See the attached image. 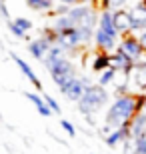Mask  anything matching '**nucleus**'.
Masks as SVG:
<instances>
[{
  "mask_svg": "<svg viewBox=\"0 0 146 154\" xmlns=\"http://www.w3.org/2000/svg\"><path fill=\"white\" fill-rule=\"evenodd\" d=\"M146 104L144 96H136V94H120L112 102V106L108 108L106 112V126H104V132L110 134L114 128H120L124 124H130L132 118H134Z\"/></svg>",
  "mask_w": 146,
  "mask_h": 154,
  "instance_id": "1",
  "label": "nucleus"
},
{
  "mask_svg": "<svg viewBox=\"0 0 146 154\" xmlns=\"http://www.w3.org/2000/svg\"><path fill=\"white\" fill-rule=\"evenodd\" d=\"M106 102H108L106 86H102V84H90V86H86L82 98L78 100V110H80V114L90 116V114H94V112H98V110H100Z\"/></svg>",
  "mask_w": 146,
  "mask_h": 154,
  "instance_id": "2",
  "label": "nucleus"
},
{
  "mask_svg": "<svg viewBox=\"0 0 146 154\" xmlns=\"http://www.w3.org/2000/svg\"><path fill=\"white\" fill-rule=\"evenodd\" d=\"M44 66L48 68V72L52 74V78L64 76V74H76L72 62L66 60V56H64V48H62L60 44H54L50 48V52L44 56Z\"/></svg>",
  "mask_w": 146,
  "mask_h": 154,
  "instance_id": "3",
  "label": "nucleus"
},
{
  "mask_svg": "<svg viewBox=\"0 0 146 154\" xmlns=\"http://www.w3.org/2000/svg\"><path fill=\"white\" fill-rule=\"evenodd\" d=\"M90 40H92V28L88 26H72V28L56 32V44H60L64 50H74Z\"/></svg>",
  "mask_w": 146,
  "mask_h": 154,
  "instance_id": "4",
  "label": "nucleus"
},
{
  "mask_svg": "<svg viewBox=\"0 0 146 154\" xmlns=\"http://www.w3.org/2000/svg\"><path fill=\"white\" fill-rule=\"evenodd\" d=\"M118 48L124 52V54H128L134 62H138L144 54V46L140 44V38H136L132 34H122V40H120V44Z\"/></svg>",
  "mask_w": 146,
  "mask_h": 154,
  "instance_id": "5",
  "label": "nucleus"
},
{
  "mask_svg": "<svg viewBox=\"0 0 146 154\" xmlns=\"http://www.w3.org/2000/svg\"><path fill=\"white\" fill-rule=\"evenodd\" d=\"M134 60L128 56V54H124L120 48H118L114 54H110V66L118 72H122V74H130V70L134 68Z\"/></svg>",
  "mask_w": 146,
  "mask_h": 154,
  "instance_id": "6",
  "label": "nucleus"
},
{
  "mask_svg": "<svg viewBox=\"0 0 146 154\" xmlns=\"http://www.w3.org/2000/svg\"><path fill=\"white\" fill-rule=\"evenodd\" d=\"M114 26L120 34H130L132 32V16H130L128 10H114Z\"/></svg>",
  "mask_w": 146,
  "mask_h": 154,
  "instance_id": "7",
  "label": "nucleus"
},
{
  "mask_svg": "<svg viewBox=\"0 0 146 154\" xmlns=\"http://www.w3.org/2000/svg\"><path fill=\"white\" fill-rule=\"evenodd\" d=\"M132 16V32H142L146 28V4L138 2V4L130 10Z\"/></svg>",
  "mask_w": 146,
  "mask_h": 154,
  "instance_id": "8",
  "label": "nucleus"
},
{
  "mask_svg": "<svg viewBox=\"0 0 146 154\" xmlns=\"http://www.w3.org/2000/svg\"><path fill=\"white\" fill-rule=\"evenodd\" d=\"M52 42L48 38H44V36H40L38 40H34V42H30L28 44V52L32 54L34 58H38V60H44V56L50 52V48H52Z\"/></svg>",
  "mask_w": 146,
  "mask_h": 154,
  "instance_id": "9",
  "label": "nucleus"
},
{
  "mask_svg": "<svg viewBox=\"0 0 146 154\" xmlns=\"http://www.w3.org/2000/svg\"><path fill=\"white\" fill-rule=\"evenodd\" d=\"M86 86H90L88 78H74V82L68 86V90L64 92V96H66L68 100H74V102H78L80 98H82V94H84Z\"/></svg>",
  "mask_w": 146,
  "mask_h": 154,
  "instance_id": "10",
  "label": "nucleus"
},
{
  "mask_svg": "<svg viewBox=\"0 0 146 154\" xmlns=\"http://www.w3.org/2000/svg\"><path fill=\"white\" fill-rule=\"evenodd\" d=\"M130 82L138 88V90H146V62L134 64V68L130 70Z\"/></svg>",
  "mask_w": 146,
  "mask_h": 154,
  "instance_id": "11",
  "label": "nucleus"
},
{
  "mask_svg": "<svg viewBox=\"0 0 146 154\" xmlns=\"http://www.w3.org/2000/svg\"><path fill=\"white\" fill-rule=\"evenodd\" d=\"M94 40H96V46L104 52H112L114 48H116V38L106 34V32H102V30H98V28H96V32H94Z\"/></svg>",
  "mask_w": 146,
  "mask_h": 154,
  "instance_id": "12",
  "label": "nucleus"
},
{
  "mask_svg": "<svg viewBox=\"0 0 146 154\" xmlns=\"http://www.w3.org/2000/svg\"><path fill=\"white\" fill-rule=\"evenodd\" d=\"M130 138V124H124L120 126V128H114L110 134L106 136V144L112 148V146H116V144H120L122 140H128Z\"/></svg>",
  "mask_w": 146,
  "mask_h": 154,
  "instance_id": "13",
  "label": "nucleus"
},
{
  "mask_svg": "<svg viewBox=\"0 0 146 154\" xmlns=\"http://www.w3.org/2000/svg\"><path fill=\"white\" fill-rule=\"evenodd\" d=\"M140 134H146V110L142 108L130 122V138H136Z\"/></svg>",
  "mask_w": 146,
  "mask_h": 154,
  "instance_id": "14",
  "label": "nucleus"
},
{
  "mask_svg": "<svg viewBox=\"0 0 146 154\" xmlns=\"http://www.w3.org/2000/svg\"><path fill=\"white\" fill-rule=\"evenodd\" d=\"M12 60H14V62L18 64V68L22 70V74L26 76V78H28L30 82H32V84L36 86V88H38V90H40V88H42V84H40V80L36 78V74H34V70L30 68L28 64H26V62H24V60H22V58L18 56V54H12Z\"/></svg>",
  "mask_w": 146,
  "mask_h": 154,
  "instance_id": "15",
  "label": "nucleus"
},
{
  "mask_svg": "<svg viewBox=\"0 0 146 154\" xmlns=\"http://www.w3.org/2000/svg\"><path fill=\"white\" fill-rule=\"evenodd\" d=\"M24 96H26V98L30 100V102H32L34 106H36L38 114H42V116H50V114H52V108L48 106V104H46V100H44L42 96H38V94H32V92H26Z\"/></svg>",
  "mask_w": 146,
  "mask_h": 154,
  "instance_id": "16",
  "label": "nucleus"
},
{
  "mask_svg": "<svg viewBox=\"0 0 146 154\" xmlns=\"http://www.w3.org/2000/svg\"><path fill=\"white\" fill-rule=\"evenodd\" d=\"M108 66H110V54L104 52V50H100V54H96L94 62H92V70L102 72V70H106Z\"/></svg>",
  "mask_w": 146,
  "mask_h": 154,
  "instance_id": "17",
  "label": "nucleus"
},
{
  "mask_svg": "<svg viewBox=\"0 0 146 154\" xmlns=\"http://www.w3.org/2000/svg\"><path fill=\"white\" fill-rule=\"evenodd\" d=\"M26 4H28V8H32V10L46 12V10H52L54 0H26Z\"/></svg>",
  "mask_w": 146,
  "mask_h": 154,
  "instance_id": "18",
  "label": "nucleus"
},
{
  "mask_svg": "<svg viewBox=\"0 0 146 154\" xmlns=\"http://www.w3.org/2000/svg\"><path fill=\"white\" fill-rule=\"evenodd\" d=\"M116 74H118V70H114L112 66H108L106 70H102V72H100V78H98V84H102V86H108V84H112L114 80H116Z\"/></svg>",
  "mask_w": 146,
  "mask_h": 154,
  "instance_id": "19",
  "label": "nucleus"
},
{
  "mask_svg": "<svg viewBox=\"0 0 146 154\" xmlns=\"http://www.w3.org/2000/svg\"><path fill=\"white\" fill-rule=\"evenodd\" d=\"M74 78H76V74H64V76H56V78H52V80L56 82V86L60 88L62 94H64V92L68 90V86L74 82Z\"/></svg>",
  "mask_w": 146,
  "mask_h": 154,
  "instance_id": "20",
  "label": "nucleus"
},
{
  "mask_svg": "<svg viewBox=\"0 0 146 154\" xmlns=\"http://www.w3.org/2000/svg\"><path fill=\"white\" fill-rule=\"evenodd\" d=\"M132 142H134V154H146V134L132 138Z\"/></svg>",
  "mask_w": 146,
  "mask_h": 154,
  "instance_id": "21",
  "label": "nucleus"
},
{
  "mask_svg": "<svg viewBox=\"0 0 146 154\" xmlns=\"http://www.w3.org/2000/svg\"><path fill=\"white\" fill-rule=\"evenodd\" d=\"M14 22H16V26L22 30V32H28V30L32 28V22H30L28 18H16Z\"/></svg>",
  "mask_w": 146,
  "mask_h": 154,
  "instance_id": "22",
  "label": "nucleus"
},
{
  "mask_svg": "<svg viewBox=\"0 0 146 154\" xmlns=\"http://www.w3.org/2000/svg\"><path fill=\"white\" fill-rule=\"evenodd\" d=\"M42 98H44V100H46V104H48V106L52 108V112H60V104H58V102H56V100H54L52 96H48V94H44Z\"/></svg>",
  "mask_w": 146,
  "mask_h": 154,
  "instance_id": "23",
  "label": "nucleus"
},
{
  "mask_svg": "<svg viewBox=\"0 0 146 154\" xmlns=\"http://www.w3.org/2000/svg\"><path fill=\"white\" fill-rule=\"evenodd\" d=\"M8 28H10V32H12L14 36H18V38H22V36L26 34V32H22V30L16 26V22H14V20H10V22H8Z\"/></svg>",
  "mask_w": 146,
  "mask_h": 154,
  "instance_id": "24",
  "label": "nucleus"
},
{
  "mask_svg": "<svg viewBox=\"0 0 146 154\" xmlns=\"http://www.w3.org/2000/svg\"><path fill=\"white\" fill-rule=\"evenodd\" d=\"M60 126H62V128H64V130L68 132V136H72V138L76 136V130H74V126L70 124L68 120H60Z\"/></svg>",
  "mask_w": 146,
  "mask_h": 154,
  "instance_id": "25",
  "label": "nucleus"
},
{
  "mask_svg": "<svg viewBox=\"0 0 146 154\" xmlns=\"http://www.w3.org/2000/svg\"><path fill=\"white\" fill-rule=\"evenodd\" d=\"M126 2L128 0H110V10H120L126 6Z\"/></svg>",
  "mask_w": 146,
  "mask_h": 154,
  "instance_id": "26",
  "label": "nucleus"
},
{
  "mask_svg": "<svg viewBox=\"0 0 146 154\" xmlns=\"http://www.w3.org/2000/svg\"><path fill=\"white\" fill-rule=\"evenodd\" d=\"M60 4H68V6H76V4H84L86 0H58Z\"/></svg>",
  "mask_w": 146,
  "mask_h": 154,
  "instance_id": "27",
  "label": "nucleus"
},
{
  "mask_svg": "<svg viewBox=\"0 0 146 154\" xmlns=\"http://www.w3.org/2000/svg\"><path fill=\"white\" fill-rule=\"evenodd\" d=\"M0 16L2 18H8V8H6V2L0 0Z\"/></svg>",
  "mask_w": 146,
  "mask_h": 154,
  "instance_id": "28",
  "label": "nucleus"
},
{
  "mask_svg": "<svg viewBox=\"0 0 146 154\" xmlns=\"http://www.w3.org/2000/svg\"><path fill=\"white\" fill-rule=\"evenodd\" d=\"M138 38H140V44L144 46V52H146V28L140 32V36H138Z\"/></svg>",
  "mask_w": 146,
  "mask_h": 154,
  "instance_id": "29",
  "label": "nucleus"
},
{
  "mask_svg": "<svg viewBox=\"0 0 146 154\" xmlns=\"http://www.w3.org/2000/svg\"><path fill=\"white\" fill-rule=\"evenodd\" d=\"M142 2H144V4H146V0H142Z\"/></svg>",
  "mask_w": 146,
  "mask_h": 154,
  "instance_id": "30",
  "label": "nucleus"
}]
</instances>
